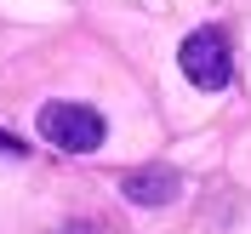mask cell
<instances>
[{
	"instance_id": "obj_4",
	"label": "cell",
	"mask_w": 251,
	"mask_h": 234,
	"mask_svg": "<svg viewBox=\"0 0 251 234\" xmlns=\"http://www.w3.org/2000/svg\"><path fill=\"white\" fill-rule=\"evenodd\" d=\"M0 155H23V143H17V137H6V131H0Z\"/></svg>"
},
{
	"instance_id": "obj_2",
	"label": "cell",
	"mask_w": 251,
	"mask_h": 234,
	"mask_svg": "<svg viewBox=\"0 0 251 234\" xmlns=\"http://www.w3.org/2000/svg\"><path fill=\"white\" fill-rule=\"evenodd\" d=\"M177 69L188 75V86H200V92H223L228 80H234V52L223 40L217 29H194L177 52Z\"/></svg>"
},
{
	"instance_id": "obj_1",
	"label": "cell",
	"mask_w": 251,
	"mask_h": 234,
	"mask_svg": "<svg viewBox=\"0 0 251 234\" xmlns=\"http://www.w3.org/2000/svg\"><path fill=\"white\" fill-rule=\"evenodd\" d=\"M40 137H46L51 149H63V155H92V149H103L109 126H103V114H97L92 103L57 97V103L40 109Z\"/></svg>"
},
{
	"instance_id": "obj_3",
	"label": "cell",
	"mask_w": 251,
	"mask_h": 234,
	"mask_svg": "<svg viewBox=\"0 0 251 234\" xmlns=\"http://www.w3.org/2000/svg\"><path fill=\"white\" fill-rule=\"evenodd\" d=\"M177 172H166V166H137V172H126L120 177V194L131 206H166V200H177Z\"/></svg>"
}]
</instances>
